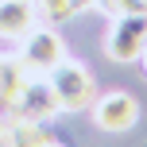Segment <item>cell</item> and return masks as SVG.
<instances>
[{
	"label": "cell",
	"instance_id": "obj_1",
	"mask_svg": "<svg viewBox=\"0 0 147 147\" xmlns=\"http://www.w3.org/2000/svg\"><path fill=\"white\" fill-rule=\"evenodd\" d=\"M147 47V12H120L109 20L105 54L112 62H136Z\"/></svg>",
	"mask_w": 147,
	"mask_h": 147
},
{
	"label": "cell",
	"instance_id": "obj_2",
	"mask_svg": "<svg viewBox=\"0 0 147 147\" xmlns=\"http://www.w3.org/2000/svg\"><path fill=\"white\" fill-rule=\"evenodd\" d=\"M47 81H51L62 112H78V109H89L93 105V74L85 70V62L62 58L58 66L47 74Z\"/></svg>",
	"mask_w": 147,
	"mask_h": 147
},
{
	"label": "cell",
	"instance_id": "obj_3",
	"mask_svg": "<svg viewBox=\"0 0 147 147\" xmlns=\"http://www.w3.org/2000/svg\"><path fill=\"white\" fill-rule=\"evenodd\" d=\"M16 58H20V66H23L27 78H47V74L66 58V43H62L54 31L35 27V31L23 35V47L16 51Z\"/></svg>",
	"mask_w": 147,
	"mask_h": 147
},
{
	"label": "cell",
	"instance_id": "obj_4",
	"mask_svg": "<svg viewBox=\"0 0 147 147\" xmlns=\"http://www.w3.org/2000/svg\"><path fill=\"white\" fill-rule=\"evenodd\" d=\"M136 120H140V105L124 89H112V93H105V97L93 101V124L101 132H128Z\"/></svg>",
	"mask_w": 147,
	"mask_h": 147
},
{
	"label": "cell",
	"instance_id": "obj_5",
	"mask_svg": "<svg viewBox=\"0 0 147 147\" xmlns=\"http://www.w3.org/2000/svg\"><path fill=\"white\" fill-rule=\"evenodd\" d=\"M12 112L16 116H27V120H47L54 112H62V105H58V97H54L47 78H27L20 97L12 101Z\"/></svg>",
	"mask_w": 147,
	"mask_h": 147
},
{
	"label": "cell",
	"instance_id": "obj_6",
	"mask_svg": "<svg viewBox=\"0 0 147 147\" xmlns=\"http://www.w3.org/2000/svg\"><path fill=\"white\" fill-rule=\"evenodd\" d=\"M35 27H39L35 0H0V35L4 39H23Z\"/></svg>",
	"mask_w": 147,
	"mask_h": 147
},
{
	"label": "cell",
	"instance_id": "obj_7",
	"mask_svg": "<svg viewBox=\"0 0 147 147\" xmlns=\"http://www.w3.org/2000/svg\"><path fill=\"white\" fill-rule=\"evenodd\" d=\"M4 143H20V147H51V143H58V140L43 128V120H27V116H16V112H12V120H8V140H4Z\"/></svg>",
	"mask_w": 147,
	"mask_h": 147
},
{
	"label": "cell",
	"instance_id": "obj_8",
	"mask_svg": "<svg viewBox=\"0 0 147 147\" xmlns=\"http://www.w3.org/2000/svg\"><path fill=\"white\" fill-rule=\"evenodd\" d=\"M39 16H43V20H70L74 12H78V4H74V0H39Z\"/></svg>",
	"mask_w": 147,
	"mask_h": 147
},
{
	"label": "cell",
	"instance_id": "obj_9",
	"mask_svg": "<svg viewBox=\"0 0 147 147\" xmlns=\"http://www.w3.org/2000/svg\"><path fill=\"white\" fill-rule=\"evenodd\" d=\"M140 62H143V70H147V47H143V54H140Z\"/></svg>",
	"mask_w": 147,
	"mask_h": 147
},
{
	"label": "cell",
	"instance_id": "obj_10",
	"mask_svg": "<svg viewBox=\"0 0 147 147\" xmlns=\"http://www.w3.org/2000/svg\"><path fill=\"white\" fill-rule=\"evenodd\" d=\"M35 4H39V0H35Z\"/></svg>",
	"mask_w": 147,
	"mask_h": 147
}]
</instances>
